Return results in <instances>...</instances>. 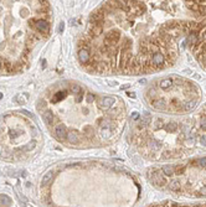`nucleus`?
Returning <instances> with one entry per match:
<instances>
[{"label":"nucleus","mask_w":206,"mask_h":207,"mask_svg":"<svg viewBox=\"0 0 206 207\" xmlns=\"http://www.w3.org/2000/svg\"><path fill=\"white\" fill-rule=\"evenodd\" d=\"M206 25V0H107L78 42L87 72L138 76L174 65L179 41Z\"/></svg>","instance_id":"f257e3e1"},{"label":"nucleus","mask_w":206,"mask_h":207,"mask_svg":"<svg viewBox=\"0 0 206 207\" xmlns=\"http://www.w3.org/2000/svg\"><path fill=\"white\" fill-rule=\"evenodd\" d=\"M37 110L56 140L80 149L111 145L126 122L122 98L76 82L52 86L39 101Z\"/></svg>","instance_id":"f03ea898"},{"label":"nucleus","mask_w":206,"mask_h":207,"mask_svg":"<svg viewBox=\"0 0 206 207\" xmlns=\"http://www.w3.org/2000/svg\"><path fill=\"white\" fill-rule=\"evenodd\" d=\"M50 30L47 0H0V73L24 70L34 47Z\"/></svg>","instance_id":"7ed1b4c3"},{"label":"nucleus","mask_w":206,"mask_h":207,"mask_svg":"<svg viewBox=\"0 0 206 207\" xmlns=\"http://www.w3.org/2000/svg\"><path fill=\"white\" fill-rule=\"evenodd\" d=\"M145 98L158 112L189 113L197 104L199 90L185 78H163L149 88Z\"/></svg>","instance_id":"20e7f679"},{"label":"nucleus","mask_w":206,"mask_h":207,"mask_svg":"<svg viewBox=\"0 0 206 207\" xmlns=\"http://www.w3.org/2000/svg\"><path fill=\"white\" fill-rule=\"evenodd\" d=\"M11 205V200L6 195H0V206H10Z\"/></svg>","instance_id":"39448f33"},{"label":"nucleus","mask_w":206,"mask_h":207,"mask_svg":"<svg viewBox=\"0 0 206 207\" xmlns=\"http://www.w3.org/2000/svg\"><path fill=\"white\" fill-rule=\"evenodd\" d=\"M51 180H52V172H47V174H46L44 177H42L41 185H42V186H46V185H47V184H49Z\"/></svg>","instance_id":"423d86ee"},{"label":"nucleus","mask_w":206,"mask_h":207,"mask_svg":"<svg viewBox=\"0 0 206 207\" xmlns=\"http://www.w3.org/2000/svg\"><path fill=\"white\" fill-rule=\"evenodd\" d=\"M0 98H1V93H0Z\"/></svg>","instance_id":"0eeeda50"}]
</instances>
